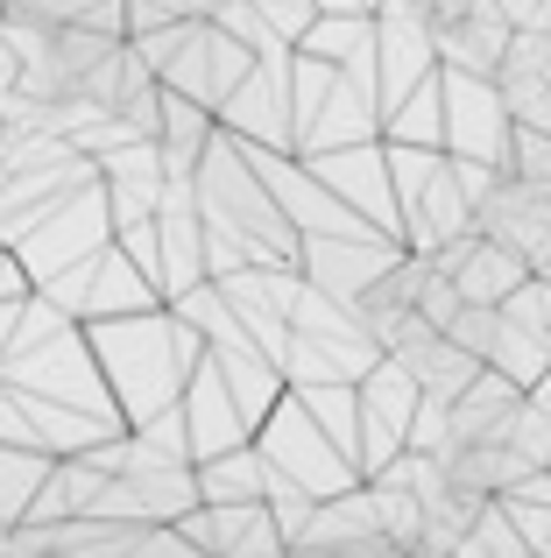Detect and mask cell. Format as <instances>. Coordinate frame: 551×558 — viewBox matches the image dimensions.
I'll return each mask as SVG.
<instances>
[{"label":"cell","mask_w":551,"mask_h":558,"mask_svg":"<svg viewBox=\"0 0 551 558\" xmlns=\"http://www.w3.org/2000/svg\"><path fill=\"white\" fill-rule=\"evenodd\" d=\"M290 64H255V78L241 85L234 99H226V121H234V142L248 149V142H290V93H283Z\"/></svg>","instance_id":"7a4b0ae2"},{"label":"cell","mask_w":551,"mask_h":558,"mask_svg":"<svg viewBox=\"0 0 551 558\" xmlns=\"http://www.w3.org/2000/svg\"><path fill=\"white\" fill-rule=\"evenodd\" d=\"M417 381L396 368V361H375L368 381L354 396V417H360V446H354V466H396L411 452V424H417Z\"/></svg>","instance_id":"6da1fadb"},{"label":"cell","mask_w":551,"mask_h":558,"mask_svg":"<svg viewBox=\"0 0 551 558\" xmlns=\"http://www.w3.org/2000/svg\"><path fill=\"white\" fill-rule=\"evenodd\" d=\"M127 558H198L192 545H184L177 531H142V545L127 551Z\"/></svg>","instance_id":"3957f363"}]
</instances>
